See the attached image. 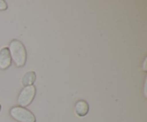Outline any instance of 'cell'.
Segmentation results:
<instances>
[{
    "label": "cell",
    "mask_w": 147,
    "mask_h": 122,
    "mask_svg": "<svg viewBox=\"0 0 147 122\" xmlns=\"http://www.w3.org/2000/svg\"><path fill=\"white\" fill-rule=\"evenodd\" d=\"M11 61L18 67H22L27 62V54L25 47L21 41L18 40H12L9 46Z\"/></svg>",
    "instance_id": "6da1fadb"
},
{
    "label": "cell",
    "mask_w": 147,
    "mask_h": 122,
    "mask_svg": "<svg viewBox=\"0 0 147 122\" xmlns=\"http://www.w3.org/2000/svg\"><path fill=\"white\" fill-rule=\"evenodd\" d=\"M10 116L18 122H36L34 115L28 109L21 106H14L9 111Z\"/></svg>",
    "instance_id": "7a4b0ae2"
},
{
    "label": "cell",
    "mask_w": 147,
    "mask_h": 122,
    "mask_svg": "<svg viewBox=\"0 0 147 122\" xmlns=\"http://www.w3.org/2000/svg\"><path fill=\"white\" fill-rule=\"evenodd\" d=\"M36 95V88L34 85L24 87L19 94L17 103L21 107H27L31 104Z\"/></svg>",
    "instance_id": "3957f363"
},
{
    "label": "cell",
    "mask_w": 147,
    "mask_h": 122,
    "mask_svg": "<svg viewBox=\"0 0 147 122\" xmlns=\"http://www.w3.org/2000/svg\"><path fill=\"white\" fill-rule=\"evenodd\" d=\"M11 58L8 47H3L0 50V69L7 70L11 66Z\"/></svg>",
    "instance_id": "277c9868"
},
{
    "label": "cell",
    "mask_w": 147,
    "mask_h": 122,
    "mask_svg": "<svg viewBox=\"0 0 147 122\" xmlns=\"http://www.w3.org/2000/svg\"><path fill=\"white\" fill-rule=\"evenodd\" d=\"M75 111L78 116H85L89 111V105L87 101L84 100H80L77 101L75 105Z\"/></svg>",
    "instance_id": "5b68a950"
},
{
    "label": "cell",
    "mask_w": 147,
    "mask_h": 122,
    "mask_svg": "<svg viewBox=\"0 0 147 122\" xmlns=\"http://www.w3.org/2000/svg\"><path fill=\"white\" fill-rule=\"evenodd\" d=\"M36 78H37V75H36V73L34 71L27 72L22 76V84L24 87L28 86H32L35 82Z\"/></svg>",
    "instance_id": "8992f818"
},
{
    "label": "cell",
    "mask_w": 147,
    "mask_h": 122,
    "mask_svg": "<svg viewBox=\"0 0 147 122\" xmlns=\"http://www.w3.org/2000/svg\"><path fill=\"white\" fill-rule=\"evenodd\" d=\"M8 7L7 2L4 0H0V11H4Z\"/></svg>",
    "instance_id": "52a82bcc"
},
{
    "label": "cell",
    "mask_w": 147,
    "mask_h": 122,
    "mask_svg": "<svg viewBox=\"0 0 147 122\" xmlns=\"http://www.w3.org/2000/svg\"><path fill=\"white\" fill-rule=\"evenodd\" d=\"M146 58L145 59V60H144V71H146Z\"/></svg>",
    "instance_id": "ba28073f"
},
{
    "label": "cell",
    "mask_w": 147,
    "mask_h": 122,
    "mask_svg": "<svg viewBox=\"0 0 147 122\" xmlns=\"http://www.w3.org/2000/svg\"><path fill=\"white\" fill-rule=\"evenodd\" d=\"M1 104H0V111H1Z\"/></svg>",
    "instance_id": "9c48e42d"
}]
</instances>
